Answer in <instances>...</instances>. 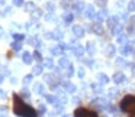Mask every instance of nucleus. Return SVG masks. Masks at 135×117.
I'll list each match as a JSON object with an SVG mask.
<instances>
[{
  "instance_id": "nucleus-1",
  "label": "nucleus",
  "mask_w": 135,
  "mask_h": 117,
  "mask_svg": "<svg viewBox=\"0 0 135 117\" xmlns=\"http://www.w3.org/2000/svg\"><path fill=\"white\" fill-rule=\"evenodd\" d=\"M13 111L19 117H38V113H36L35 108H32L26 103H23L21 97L16 95V94L13 97Z\"/></svg>"
},
{
  "instance_id": "nucleus-2",
  "label": "nucleus",
  "mask_w": 135,
  "mask_h": 117,
  "mask_svg": "<svg viewBox=\"0 0 135 117\" xmlns=\"http://www.w3.org/2000/svg\"><path fill=\"white\" fill-rule=\"evenodd\" d=\"M120 110L125 113H135V95H126L120 101Z\"/></svg>"
},
{
  "instance_id": "nucleus-3",
  "label": "nucleus",
  "mask_w": 135,
  "mask_h": 117,
  "mask_svg": "<svg viewBox=\"0 0 135 117\" xmlns=\"http://www.w3.org/2000/svg\"><path fill=\"white\" fill-rule=\"evenodd\" d=\"M74 116L76 117H97V114L93 113V111H90V110H86V108L80 107L74 111Z\"/></svg>"
},
{
  "instance_id": "nucleus-4",
  "label": "nucleus",
  "mask_w": 135,
  "mask_h": 117,
  "mask_svg": "<svg viewBox=\"0 0 135 117\" xmlns=\"http://www.w3.org/2000/svg\"><path fill=\"white\" fill-rule=\"evenodd\" d=\"M113 82H116V84H122V82H126V77L123 72H116L113 75Z\"/></svg>"
},
{
  "instance_id": "nucleus-5",
  "label": "nucleus",
  "mask_w": 135,
  "mask_h": 117,
  "mask_svg": "<svg viewBox=\"0 0 135 117\" xmlns=\"http://www.w3.org/2000/svg\"><path fill=\"white\" fill-rule=\"evenodd\" d=\"M62 87H64V90L67 91L68 94H73V93H76V85L74 84H71V82H68V81H65V82H62Z\"/></svg>"
},
{
  "instance_id": "nucleus-6",
  "label": "nucleus",
  "mask_w": 135,
  "mask_h": 117,
  "mask_svg": "<svg viewBox=\"0 0 135 117\" xmlns=\"http://www.w3.org/2000/svg\"><path fill=\"white\" fill-rule=\"evenodd\" d=\"M91 105H94V107H97V108H105L106 105H108V101L106 100H103V98H99V100H94L93 103H91Z\"/></svg>"
},
{
  "instance_id": "nucleus-7",
  "label": "nucleus",
  "mask_w": 135,
  "mask_h": 117,
  "mask_svg": "<svg viewBox=\"0 0 135 117\" xmlns=\"http://www.w3.org/2000/svg\"><path fill=\"white\" fill-rule=\"evenodd\" d=\"M73 33L77 38H83V36H84V29H83L80 25H76V26L73 28Z\"/></svg>"
},
{
  "instance_id": "nucleus-8",
  "label": "nucleus",
  "mask_w": 135,
  "mask_h": 117,
  "mask_svg": "<svg viewBox=\"0 0 135 117\" xmlns=\"http://www.w3.org/2000/svg\"><path fill=\"white\" fill-rule=\"evenodd\" d=\"M44 79H45V82H50L52 88L57 85V78H55L54 75H51V74H47V75H44Z\"/></svg>"
},
{
  "instance_id": "nucleus-9",
  "label": "nucleus",
  "mask_w": 135,
  "mask_h": 117,
  "mask_svg": "<svg viewBox=\"0 0 135 117\" xmlns=\"http://www.w3.org/2000/svg\"><path fill=\"white\" fill-rule=\"evenodd\" d=\"M84 15L87 16L89 19H91V18H94V7L91 6V4H89V6H86V9H84Z\"/></svg>"
},
{
  "instance_id": "nucleus-10",
  "label": "nucleus",
  "mask_w": 135,
  "mask_h": 117,
  "mask_svg": "<svg viewBox=\"0 0 135 117\" xmlns=\"http://www.w3.org/2000/svg\"><path fill=\"white\" fill-rule=\"evenodd\" d=\"M108 25L110 29H113L115 26H118L119 25V19L116 18V16H112V18H108Z\"/></svg>"
},
{
  "instance_id": "nucleus-11",
  "label": "nucleus",
  "mask_w": 135,
  "mask_h": 117,
  "mask_svg": "<svg viewBox=\"0 0 135 117\" xmlns=\"http://www.w3.org/2000/svg\"><path fill=\"white\" fill-rule=\"evenodd\" d=\"M73 7H74V10H76L77 13H81L83 10L86 9V4H84V2H76Z\"/></svg>"
},
{
  "instance_id": "nucleus-12",
  "label": "nucleus",
  "mask_w": 135,
  "mask_h": 117,
  "mask_svg": "<svg viewBox=\"0 0 135 117\" xmlns=\"http://www.w3.org/2000/svg\"><path fill=\"white\" fill-rule=\"evenodd\" d=\"M22 59H23V62L25 64H28L29 65L31 62L33 61V55L31 52H23V55H22Z\"/></svg>"
},
{
  "instance_id": "nucleus-13",
  "label": "nucleus",
  "mask_w": 135,
  "mask_h": 117,
  "mask_svg": "<svg viewBox=\"0 0 135 117\" xmlns=\"http://www.w3.org/2000/svg\"><path fill=\"white\" fill-rule=\"evenodd\" d=\"M35 93L36 94H39V95H45V88H44V85H42V82H38V84H35Z\"/></svg>"
},
{
  "instance_id": "nucleus-14",
  "label": "nucleus",
  "mask_w": 135,
  "mask_h": 117,
  "mask_svg": "<svg viewBox=\"0 0 135 117\" xmlns=\"http://www.w3.org/2000/svg\"><path fill=\"white\" fill-rule=\"evenodd\" d=\"M120 54H122L123 56L129 55V54H132V46L131 45H123L122 48H120Z\"/></svg>"
},
{
  "instance_id": "nucleus-15",
  "label": "nucleus",
  "mask_w": 135,
  "mask_h": 117,
  "mask_svg": "<svg viewBox=\"0 0 135 117\" xmlns=\"http://www.w3.org/2000/svg\"><path fill=\"white\" fill-rule=\"evenodd\" d=\"M73 52H74V55H76V56H81L83 52H84V48H83L81 45H77V46H74Z\"/></svg>"
},
{
  "instance_id": "nucleus-16",
  "label": "nucleus",
  "mask_w": 135,
  "mask_h": 117,
  "mask_svg": "<svg viewBox=\"0 0 135 117\" xmlns=\"http://www.w3.org/2000/svg\"><path fill=\"white\" fill-rule=\"evenodd\" d=\"M62 48H61V45H58V46H52L51 48V54H52V55H61L62 54Z\"/></svg>"
},
{
  "instance_id": "nucleus-17",
  "label": "nucleus",
  "mask_w": 135,
  "mask_h": 117,
  "mask_svg": "<svg viewBox=\"0 0 135 117\" xmlns=\"http://www.w3.org/2000/svg\"><path fill=\"white\" fill-rule=\"evenodd\" d=\"M93 32L96 33V35H102V33H103L102 25H100V23H94V25H93Z\"/></svg>"
},
{
  "instance_id": "nucleus-18",
  "label": "nucleus",
  "mask_w": 135,
  "mask_h": 117,
  "mask_svg": "<svg viewBox=\"0 0 135 117\" xmlns=\"http://www.w3.org/2000/svg\"><path fill=\"white\" fill-rule=\"evenodd\" d=\"M60 67H61V68H68V67H70V61H68V58L62 56V58L60 59Z\"/></svg>"
},
{
  "instance_id": "nucleus-19",
  "label": "nucleus",
  "mask_w": 135,
  "mask_h": 117,
  "mask_svg": "<svg viewBox=\"0 0 135 117\" xmlns=\"http://www.w3.org/2000/svg\"><path fill=\"white\" fill-rule=\"evenodd\" d=\"M97 79L100 81V84H108L109 82L108 75H105V74H99V75H97Z\"/></svg>"
},
{
  "instance_id": "nucleus-20",
  "label": "nucleus",
  "mask_w": 135,
  "mask_h": 117,
  "mask_svg": "<svg viewBox=\"0 0 135 117\" xmlns=\"http://www.w3.org/2000/svg\"><path fill=\"white\" fill-rule=\"evenodd\" d=\"M44 67H47V68H50V70H52V68H54V61H52L51 58L44 59Z\"/></svg>"
},
{
  "instance_id": "nucleus-21",
  "label": "nucleus",
  "mask_w": 135,
  "mask_h": 117,
  "mask_svg": "<svg viewBox=\"0 0 135 117\" xmlns=\"http://www.w3.org/2000/svg\"><path fill=\"white\" fill-rule=\"evenodd\" d=\"M12 49L16 51V52H18V51H21V49H22V44H21L19 41H15V42L12 44Z\"/></svg>"
},
{
  "instance_id": "nucleus-22",
  "label": "nucleus",
  "mask_w": 135,
  "mask_h": 117,
  "mask_svg": "<svg viewBox=\"0 0 135 117\" xmlns=\"http://www.w3.org/2000/svg\"><path fill=\"white\" fill-rule=\"evenodd\" d=\"M126 39H128V36H126L125 33H119V35H118V44H125Z\"/></svg>"
},
{
  "instance_id": "nucleus-23",
  "label": "nucleus",
  "mask_w": 135,
  "mask_h": 117,
  "mask_svg": "<svg viewBox=\"0 0 135 117\" xmlns=\"http://www.w3.org/2000/svg\"><path fill=\"white\" fill-rule=\"evenodd\" d=\"M25 9H26L28 12H33V10L36 9V6L32 3V2H29V3H26V4H25Z\"/></svg>"
},
{
  "instance_id": "nucleus-24",
  "label": "nucleus",
  "mask_w": 135,
  "mask_h": 117,
  "mask_svg": "<svg viewBox=\"0 0 135 117\" xmlns=\"http://www.w3.org/2000/svg\"><path fill=\"white\" fill-rule=\"evenodd\" d=\"M33 75H39V74H41L42 72V65H35V67H33Z\"/></svg>"
},
{
  "instance_id": "nucleus-25",
  "label": "nucleus",
  "mask_w": 135,
  "mask_h": 117,
  "mask_svg": "<svg viewBox=\"0 0 135 117\" xmlns=\"http://www.w3.org/2000/svg\"><path fill=\"white\" fill-rule=\"evenodd\" d=\"M106 16H108V12H106V9H103L102 12H100V15H97V16H96V19H97L99 22H102V20H103V18H106Z\"/></svg>"
},
{
  "instance_id": "nucleus-26",
  "label": "nucleus",
  "mask_w": 135,
  "mask_h": 117,
  "mask_svg": "<svg viewBox=\"0 0 135 117\" xmlns=\"http://www.w3.org/2000/svg\"><path fill=\"white\" fill-rule=\"evenodd\" d=\"M64 22L65 23H71L73 22V15L71 13H64Z\"/></svg>"
},
{
  "instance_id": "nucleus-27",
  "label": "nucleus",
  "mask_w": 135,
  "mask_h": 117,
  "mask_svg": "<svg viewBox=\"0 0 135 117\" xmlns=\"http://www.w3.org/2000/svg\"><path fill=\"white\" fill-rule=\"evenodd\" d=\"M32 78H33V74L25 75V77H23V84H29V82H32Z\"/></svg>"
},
{
  "instance_id": "nucleus-28",
  "label": "nucleus",
  "mask_w": 135,
  "mask_h": 117,
  "mask_svg": "<svg viewBox=\"0 0 135 117\" xmlns=\"http://www.w3.org/2000/svg\"><path fill=\"white\" fill-rule=\"evenodd\" d=\"M112 32H113L115 35H119V33L122 32V25H118V26H115L113 29H112Z\"/></svg>"
},
{
  "instance_id": "nucleus-29",
  "label": "nucleus",
  "mask_w": 135,
  "mask_h": 117,
  "mask_svg": "<svg viewBox=\"0 0 135 117\" xmlns=\"http://www.w3.org/2000/svg\"><path fill=\"white\" fill-rule=\"evenodd\" d=\"M13 38H15V41L22 42L25 39V35H22V33H15V35H13Z\"/></svg>"
},
{
  "instance_id": "nucleus-30",
  "label": "nucleus",
  "mask_w": 135,
  "mask_h": 117,
  "mask_svg": "<svg viewBox=\"0 0 135 117\" xmlns=\"http://www.w3.org/2000/svg\"><path fill=\"white\" fill-rule=\"evenodd\" d=\"M128 10L129 12H135V0H131L128 3Z\"/></svg>"
},
{
  "instance_id": "nucleus-31",
  "label": "nucleus",
  "mask_w": 135,
  "mask_h": 117,
  "mask_svg": "<svg viewBox=\"0 0 135 117\" xmlns=\"http://www.w3.org/2000/svg\"><path fill=\"white\" fill-rule=\"evenodd\" d=\"M52 38L54 39H61L62 38V33L60 32V30H54V32H52Z\"/></svg>"
},
{
  "instance_id": "nucleus-32",
  "label": "nucleus",
  "mask_w": 135,
  "mask_h": 117,
  "mask_svg": "<svg viewBox=\"0 0 135 117\" xmlns=\"http://www.w3.org/2000/svg\"><path fill=\"white\" fill-rule=\"evenodd\" d=\"M33 58H35V61H42V55L41 54H39V51H35V52H33Z\"/></svg>"
},
{
  "instance_id": "nucleus-33",
  "label": "nucleus",
  "mask_w": 135,
  "mask_h": 117,
  "mask_svg": "<svg viewBox=\"0 0 135 117\" xmlns=\"http://www.w3.org/2000/svg\"><path fill=\"white\" fill-rule=\"evenodd\" d=\"M41 15H42V12H41V10H39V9H35V10H33V12H32V18H33V19L39 18V16H41Z\"/></svg>"
},
{
  "instance_id": "nucleus-34",
  "label": "nucleus",
  "mask_w": 135,
  "mask_h": 117,
  "mask_svg": "<svg viewBox=\"0 0 135 117\" xmlns=\"http://www.w3.org/2000/svg\"><path fill=\"white\" fill-rule=\"evenodd\" d=\"M87 51L90 54H94V44H93V42H89V44H87Z\"/></svg>"
},
{
  "instance_id": "nucleus-35",
  "label": "nucleus",
  "mask_w": 135,
  "mask_h": 117,
  "mask_svg": "<svg viewBox=\"0 0 135 117\" xmlns=\"http://www.w3.org/2000/svg\"><path fill=\"white\" fill-rule=\"evenodd\" d=\"M47 101L55 104V103H57V97H54V95H47Z\"/></svg>"
},
{
  "instance_id": "nucleus-36",
  "label": "nucleus",
  "mask_w": 135,
  "mask_h": 117,
  "mask_svg": "<svg viewBox=\"0 0 135 117\" xmlns=\"http://www.w3.org/2000/svg\"><path fill=\"white\" fill-rule=\"evenodd\" d=\"M116 64L119 65V67H122V65L125 67V65H126V62H125V59H123V58H118V59H116Z\"/></svg>"
},
{
  "instance_id": "nucleus-37",
  "label": "nucleus",
  "mask_w": 135,
  "mask_h": 117,
  "mask_svg": "<svg viewBox=\"0 0 135 117\" xmlns=\"http://www.w3.org/2000/svg\"><path fill=\"white\" fill-rule=\"evenodd\" d=\"M108 111L109 113H116V107H115V105H112V104H108Z\"/></svg>"
},
{
  "instance_id": "nucleus-38",
  "label": "nucleus",
  "mask_w": 135,
  "mask_h": 117,
  "mask_svg": "<svg viewBox=\"0 0 135 117\" xmlns=\"http://www.w3.org/2000/svg\"><path fill=\"white\" fill-rule=\"evenodd\" d=\"M73 74H74V68H73V65H70V67L67 68V75H68V77H71Z\"/></svg>"
},
{
  "instance_id": "nucleus-39",
  "label": "nucleus",
  "mask_w": 135,
  "mask_h": 117,
  "mask_svg": "<svg viewBox=\"0 0 135 117\" xmlns=\"http://www.w3.org/2000/svg\"><path fill=\"white\" fill-rule=\"evenodd\" d=\"M22 97H23V98H29V97H31V94H29V91H26V90H23V91H22Z\"/></svg>"
},
{
  "instance_id": "nucleus-40",
  "label": "nucleus",
  "mask_w": 135,
  "mask_h": 117,
  "mask_svg": "<svg viewBox=\"0 0 135 117\" xmlns=\"http://www.w3.org/2000/svg\"><path fill=\"white\" fill-rule=\"evenodd\" d=\"M96 3L99 4L100 7H105L106 6V0H96Z\"/></svg>"
},
{
  "instance_id": "nucleus-41",
  "label": "nucleus",
  "mask_w": 135,
  "mask_h": 117,
  "mask_svg": "<svg viewBox=\"0 0 135 117\" xmlns=\"http://www.w3.org/2000/svg\"><path fill=\"white\" fill-rule=\"evenodd\" d=\"M15 6H23V0H13Z\"/></svg>"
},
{
  "instance_id": "nucleus-42",
  "label": "nucleus",
  "mask_w": 135,
  "mask_h": 117,
  "mask_svg": "<svg viewBox=\"0 0 135 117\" xmlns=\"http://www.w3.org/2000/svg\"><path fill=\"white\" fill-rule=\"evenodd\" d=\"M109 49H108V55H113L115 54V46H108Z\"/></svg>"
},
{
  "instance_id": "nucleus-43",
  "label": "nucleus",
  "mask_w": 135,
  "mask_h": 117,
  "mask_svg": "<svg viewBox=\"0 0 135 117\" xmlns=\"http://www.w3.org/2000/svg\"><path fill=\"white\" fill-rule=\"evenodd\" d=\"M77 74H79V77H80V78H83V77H84V68H80V70H79V72H77Z\"/></svg>"
},
{
  "instance_id": "nucleus-44",
  "label": "nucleus",
  "mask_w": 135,
  "mask_h": 117,
  "mask_svg": "<svg viewBox=\"0 0 135 117\" xmlns=\"http://www.w3.org/2000/svg\"><path fill=\"white\" fill-rule=\"evenodd\" d=\"M93 88L96 90V93H97V94H102V93H103V91H102V88H100V87H97V85H93Z\"/></svg>"
},
{
  "instance_id": "nucleus-45",
  "label": "nucleus",
  "mask_w": 135,
  "mask_h": 117,
  "mask_svg": "<svg viewBox=\"0 0 135 117\" xmlns=\"http://www.w3.org/2000/svg\"><path fill=\"white\" fill-rule=\"evenodd\" d=\"M128 33H129V35H134V33H135V28H134V26L129 28V29H128Z\"/></svg>"
},
{
  "instance_id": "nucleus-46",
  "label": "nucleus",
  "mask_w": 135,
  "mask_h": 117,
  "mask_svg": "<svg viewBox=\"0 0 135 117\" xmlns=\"http://www.w3.org/2000/svg\"><path fill=\"white\" fill-rule=\"evenodd\" d=\"M45 110H47V108H45V105H39V113H45Z\"/></svg>"
},
{
  "instance_id": "nucleus-47",
  "label": "nucleus",
  "mask_w": 135,
  "mask_h": 117,
  "mask_svg": "<svg viewBox=\"0 0 135 117\" xmlns=\"http://www.w3.org/2000/svg\"><path fill=\"white\" fill-rule=\"evenodd\" d=\"M0 98H6V93L3 90H0Z\"/></svg>"
},
{
  "instance_id": "nucleus-48",
  "label": "nucleus",
  "mask_w": 135,
  "mask_h": 117,
  "mask_svg": "<svg viewBox=\"0 0 135 117\" xmlns=\"http://www.w3.org/2000/svg\"><path fill=\"white\" fill-rule=\"evenodd\" d=\"M47 7H48V10H51V12L54 10V6H52L51 3H48V4H47Z\"/></svg>"
},
{
  "instance_id": "nucleus-49",
  "label": "nucleus",
  "mask_w": 135,
  "mask_h": 117,
  "mask_svg": "<svg viewBox=\"0 0 135 117\" xmlns=\"http://www.w3.org/2000/svg\"><path fill=\"white\" fill-rule=\"evenodd\" d=\"M73 103H74V104H79V103H80V98H77V97H74V98H73Z\"/></svg>"
},
{
  "instance_id": "nucleus-50",
  "label": "nucleus",
  "mask_w": 135,
  "mask_h": 117,
  "mask_svg": "<svg viewBox=\"0 0 135 117\" xmlns=\"http://www.w3.org/2000/svg\"><path fill=\"white\" fill-rule=\"evenodd\" d=\"M10 12H12V9H10V7H7V9L4 10V13H3V15H9Z\"/></svg>"
},
{
  "instance_id": "nucleus-51",
  "label": "nucleus",
  "mask_w": 135,
  "mask_h": 117,
  "mask_svg": "<svg viewBox=\"0 0 135 117\" xmlns=\"http://www.w3.org/2000/svg\"><path fill=\"white\" fill-rule=\"evenodd\" d=\"M3 79H4V75H2V74H0V84L3 82Z\"/></svg>"
},
{
  "instance_id": "nucleus-52",
  "label": "nucleus",
  "mask_w": 135,
  "mask_h": 117,
  "mask_svg": "<svg viewBox=\"0 0 135 117\" xmlns=\"http://www.w3.org/2000/svg\"><path fill=\"white\" fill-rule=\"evenodd\" d=\"M131 23L135 25V16H132V18H131Z\"/></svg>"
},
{
  "instance_id": "nucleus-53",
  "label": "nucleus",
  "mask_w": 135,
  "mask_h": 117,
  "mask_svg": "<svg viewBox=\"0 0 135 117\" xmlns=\"http://www.w3.org/2000/svg\"><path fill=\"white\" fill-rule=\"evenodd\" d=\"M2 36H3V29L0 28V38H2Z\"/></svg>"
},
{
  "instance_id": "nucleus-54",
  "label": "nucleus",
  "mask_w": 135,
  "mask_h": 117,
  "mask_svg": "<svg viewBox=\"0 0 135 117\" xmlns=\"http://www.w3.org/2000/svg\"><path fill=\"white\" fill-rule=\"evenodd\" d=\"M132 75L135 77V67H132Z\"/></svg>"
},
{
  "instance_id": "nucleus-55",
  "label": "nucleus",
  "mask_w": 135,
  "mask_h": 117,
  "mask_svg": "<svg viewBox=\"0 0 135 117\" xmlns=\"http://www.w3.org/2000/svg\"><path fill=\"white\" fill-rule=\"evenodd\" d=\"M0 117H7L6 114H0Z\"/></svg>"
},
{
  "instance_id": "nucleus-56",
  "label": "nucleus",
  "mask_w": 135,
  "mask_h": 117,
  "mask_svg": "<svg viewBox=\"0 0 135 117\" xmlns=\"http://www.w3.org/2000/svg\"><path fill=\"white\" fill-rule=\"evenodd\" d=\"M132 54H134V56H135V49H132Z\"/></svg>"
},
{
  "instance_id": "nucleus-57",
  "label": "nucleus",
  "mask_w": 135,
  "mask_h": 117,
  "mask_svg": "<svg viewBox=\"0 0 135 117\" xmlns=\"http://www.w3.org/2000/svg\"><path fill=\"white\" fill-rule=\"evenodd\" d=\"M0 3H4V0H0Z\"/></svg>"
},
{
  "instance_id": "nucleus-58",
  "label": "nucleus",
  "mask_w": 135,
  "mask_h": 117,
  "mask_svg": "<svg viewBox=\"0 0 135 117\" xmlns=\"http://www.w3.org/2000/svg\"><path fill=\"white\" fill-rule=\"evenodd\" d=\"M62 117H70V116H62Z\"/></svg>"
},
{
  "instance_id": "nucleus-59",
  "label": "nucleus",
  "mask_w": 135,
  "mask_h": 117,
  "mask_svg": "<svg viewBox=\"0 0 135 117\" xmlns=\"http://www.w3.org/2000/svg\"><path fill=\"white\" fill-rule=\"evenodd\" d=\"M132 117H135V116H132Z\"/></svg>"
}]
</instances>
